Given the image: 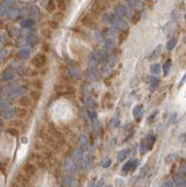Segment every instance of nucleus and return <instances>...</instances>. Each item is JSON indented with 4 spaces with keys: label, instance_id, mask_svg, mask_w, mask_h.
<instances>
[{
    "label": "nucleus",
    "instance_id": "obj_1",
    "mask_svg": "<svg viewBox=\"0 0 186 187\" xmlns=\"http://www.w3.org/2000/svg\"><path fill=\"white\" fill-rule=\"evenodd\" d=\"M154 142H155V135L153 133H149L146 135V138L142 141L140 145V153L142 154H146V152L153 148L154 146Z\"/></svg>",
    "mask_w": 186,
    "mask_h": 187
},
{
    "label": "nucleus",
    "instance_id": "obj_2",
    "mask_svg": "<svg viewBox=\"0 0 186 187\" xmlns=\"http://www.w3.org/2000/svg\"><path fill=\"white\" fill-rule=\"evenodd\" d=\"M46 61H47L46 55L43 54V53H39L37 55H35V58L32 59V64H33V67L39 69V68H43L46 64Z\"/></svg>",
    "mask_w": 186,
    "mask_h": 187
},
{
    "label": "nucleus",
    "instance_id": "obj_3",
    "mask_svg": "<svg viewBox=\"0 0 186 187\" xmlns=\"http://www.w3.org/2000/svg\"><path fill=\"white\" fill-rule=\"evenodd\" d=\"M81 23L86 28H93L94 24H96V21H94V17H93L92 14H86V15H84L82 17Z\"/></svg>",
    "mask_w": 186,
    "mask_h": 187
},
{
    "label": "nucleus",
    "instance_id": "obj_4",
    "mask_svg": "<svg viewBox=\"0 0 186 187\" xmlns=\"http://www.w3.org/2000/svg\"><path fill=\"white\" fill-rule=\"evenodd\" d=\"M137 164H138V161H137V160H130V161H127V163L123 165L122 172H123V173H127L129 171H132V170L136 169Z\"/></svg>",
    "mask_w": 186,
    "mask_h": 187
},
{
    "label": "nucleus",
    "instance_id": "obj_5",
    "mask_svg": "<svg viewBox=\"0 0 186 187\" xmlns=\"http://www.w3.org/2000/svg\"><path fill=\"white\" fill-rule=\"evenodd\" d=\"M24 93H25V87L24 86H19V87H15V89L10 91L9 95H10V98L15 99V98L24 97Z\"/></svg>",
    "mask_w": 186,
    "mask_h": 187
},
{
    "label": "nucleus",
    "instance_id": "obj_6",
    "mask_svg": "<svg viewBox=\"0 0 186 187\" xmlns=\"http://www.w3.org/2000/svg\"><path fill=\"white\" fill-rule=\"evenodd\" d=\"M172 180H173L175 186L176 187H186V179L183 176H180V174H175Z\"/></svg>",
    "mask_w": 186,
    "mask_h": 187
},
{
    "label": "nucleus",
    "instance_id": "obj_7",
    "mask_svg": "<svg viewBox=\"0 0 186 187\" xmlns=\"http://www.w3.org/2000/svg\"><path fill=\"white\" fill-rule=\"evenodd\" d=\"M104 10H106L101 5H99L97 1H94L93 0V2H92V6H91V12H92V14H94V15H99V14H101Z\"/></svg>",
    "mask_w": 186,
    "mask_h": 187
},
{
    "label": "nucleus",
    "instance_id": "obj_8",
    "mask_svg": "<svg viewBox=\"0 0 186 187\" xmlns=\"http://www.w3.org/2000/svg\"><path fill=\"white\" fill-rule=\"evenodd\" d=\"M113 23L115 24V27L117 28V29H119V30H125V29H127V24L125 21H123L122 18H114V21H113Z\"/></svg>",
    "mask_w": 186,
    "mask_h": 187
},
{
    "label": "nucleus",
    "instance_id": "obj_9",
    "mask_svg": "<svg viewBox=\"0 0 186 187\" xmlns=\"http://www.w3.org/2000/svg\"><path fill=\"white\" fill-rule=\"evenodd\" d=\"M93 160H94V156L92 154H87L84 156V160H83V164H84V168L85 169H90L91 165L93 163Z\"/></svg>",
    "mask_w": 186,
    "mask_h": 187
},
{
    "label": "nucleus",
    "instance_id": "obj_10",
    "mask_svg": "<svg viewBox=\"0 0 186 187\" xmlns=\"http://www.w3.org/2000/svg\"><path fill=\"white\" fill-rule=\"evenodd\" d=\"M1 116L2 118H6V120L12 118L13 116H15V108H8L5 110H1Z\"/></svg>",
    "mask_w": 186,
    "mask_h": 187
},
{
    "label": "nucleus",
    "instance_id": "obj_11",
    "mask_svg": "<svg viewBox=\"0 0 186 187\" xmlns=\"http://www.w3.org/2000/svg\"><path fill=\"white\" fill-rule=\"evenodd\" d=\"M35 171H36V169H35V165L32 164V163H28V164L24 165V168H23V172H24L28 177L35 174Z\"/></svg>",
    "mask_w": 186,
    "mask_h": 187
},
{
    "label": "nucleus",
    "instance_id": "obj_12",
    "mask_svg": "<svg viewBox=\"0 0 186 187\" xmlns=\"http://www.w3.org/2000/svg\"><path fill=\"white\" fill-rule=\"evenodd\" d=\"M31 102H32V99L29 97H21L20 98V101H19V103L21 107H24V108H27V107H30L31 106Z\"/></svg>",
    "mask_w": 186,
    "mask_h": 187
},
{
    "label": "nucleus",
    "instance_id": "obj_13",
    "mask_svg": "<svg viewBox=\"0 0 186 187\" xmlns=\"http://www.w3.org/2000/svg\"><path fill=\"white\" fill-rule=\"evenodd\" d=\"M79 68L77 67H70L69 68V76L74 79V81H76V79H78V77H79Z\"/></svg>",
    "mask_w": 186,
    "mask_h": 187
},
{
    "label": "nucleus",
    "instance_id": "obj_14",
    "mask_svg": "<svg viewBox=\"0 0 186 187\" xmlns=\"http://www.w3.org/2000/svg\"><path fill=\"white\" fill-rule=\"evenodd\" d=\"M134 118L136 120H140V117L142 116V105H137L132 110Z\"/></svg>",
    "mask_w": 186,
    "mask_h": 187
},
{
    "label": "nucleus",
    "instance_id": "obj_15",
    "mask_svg": "<svg viewBox=\"0 0 186 187\" xmlns=\"http://www.w3.org/2000/svg\"><path fill=\"white\" fill-rule=\"evenodd\" d=\"M89 139H87V137H85V135H82L81 138H79V147H81V149L85 150L89 148Z\"/></svg>",
    "mask_w": 186,
    "mask_h": 187
},
{
    "label": "nucleus",
    "instance_id": "obj_16",
    "mask_svg": "<svg viewBox=\"0 0 186 187\" xmlns=\"http://www.w3.org/2000/svg\"><path fill=\"white\" fill-rule=\"evenodd\" d=\"M27 115V110L24 107H16L15 108V116H17L19 118H23Z\"/></svg>",
    "mask_w": 186,
    "mask_h": 187
},
{
    "label": "nucleus",
    "instance_id": "obj_17",
    "mask_svg": "<svg viewBox=\"0 0 186 187\" xmlns=\"http://www.w3.org/2000/svg\"><path fill=\"white\" fill-rule=\"evenodd\" d=\"M127 155H129V149L119 150V153H117V161H119V162L124 161V160H125V158L127 157Z\"/></svg>",
    "mask_w": 186,
    "mask_h": 187
},
{
    "label": "nucleus",
    "instance_id": "obj_18",
    "mask_svg": "<svg viewBox=\"0 0 186 187\" xmlns=\"http://www.w3.org/2000/svg\"><path fill=\"white\" fill-rule=\"evenodd\" d=\"M0 105H1V110H5V109L10 108V101L8 98H1Z\"/></svg>",
    "mask_w": 186,
    "mask_h": 187
},
{
    "label": "nucleus",
    "instance_id": "obj_19",
    "mask_svg": "<svg viewBox=\"0 0 186 187\" xmlns=\"http://www.w3.org/2000/svg\"><path fill=\"white\" fill-rule=\"evenodd\" d=\"M15 76V72L14 71H12V70H6V71H4V74H2V79L4 81H10V79H13Z\"/></svg>",
    "mask_w": 186,
    "mask_h": 187
},
{
    "label": "nucleus",
    "instance_id": "obj_20",
    "mask_svg": "<svg viewBox=\"0 0 186 187\" xmlns=\"http://www.w3.org/2000/svg\"><path fill=\"white\" fill-rule=\"evenodd\" d=\"M84 103L87 106V107H94L96 106V101L93 100V98L90 97V95H85V98H84Z\"/></svg>",
    "mask_w": 186,
    "mask_h": 187
},
{
    "label": "nucleus",
    "instance_id": "obj_21",
    "mask_svg": "<svg viewBox=\"0 0 186 187\" xmlns=\"http://www.w3.org/2000/svg\"><path fill=\"white\" fill-rule=\"evenodd\" d=\"M40 97H41V94H40V91L39 90H32L30 92V98L32 100H35V101H38L40 99Z\"/></svg>",
    "mask_w": 186,
    "mask_h": 187
},
{
    "label": "nucleus",
    "instance_id": "obj_22",
    "mask_svg": "<svg viewBox=\"0 0 186 187\" xmlns=\"http://www.w3.org/2000/svg\"><path fill=\"white\" fill-rule=\"evenodd\" d=\"M56 6L61 12H64L67 9V4L64 0H56Z\"/></svg>",
    "mask_w": 186,
    "mask_h": 187
},
{
    "label": "nucleus",
    "instance_id": "obj_23",
    "mask_svg": "<svg viewBox=\"0 0 186 187\" xmlns=\"http://www.w3.org/2000/svg\"><path fill=\"white\" fill-rule=\"evenodd\" d=\"M116 13L121 16L127 15V9L124 7V6H117V7H116Z\"/></svg>",
    "mask_w": 186,
    "mask_h": 187
},
{
    "label": "nucleus",
    "instance_id": "obj_24",
    "mask_svg": "<svg viewBox=\"0 0 186 187\" xmlns=\"http://www.w3.org/2000/svg\"><path fill=\"white\" fill-rule=\"evenodd\" d=\"M64 184H66L68 187H73L75 185V179L71 176H67V177H66V180H64Z\"/></svg>",
    "mask_w": 186,
    "mask_h": 187
},
{
    "label": "nucleus",
    "instance_id": "obj_25",
    "mask_svg": "<svg viewBox=\"0 0 186 187\" xmlns=\"http://www.w3.org/2000/svg\"><path fill=\"white\" fill-rule=\"evenodd\" d=\"M176 44H177V39H176V38H173V39H171V40H169V41H168V44H167V48H168L169 51H171V50H173V47L176 46Z\"/></svg>",
    "mask_w": 186,
    "mask_h": 187
},
{
    "label": "nucleus",
    "instance_id": "obj_26",
    "mask_svg": "<svg viewBox=\"0 0 186 187\" xmlns=\"http://www.w3.org/2000/svg\"><path fill=\"white\" fill-rule=\"evenodd\" d=\"M46 9H47V12H48V13H53V12H54V9H55V4H54V1L50 0V1H48V4H47V6H46Z\"/></svg>",
    "mask_w": 186,
    "mask_h": 187
},
{
    "label": "nucleus",
    "instance_id": "obj_27",
    "mask_svg": "<svg viewBox=\"0 0 186 187\" xmlns=\"http://www.w3.org/2000/svg\"><path fill=\"white\" fill-rule=\"evenodd\" d=\"M33 86H35V89H37V90H41L43 89V81H40V79H35L33 81Z\"/></svg>",
    "mask_w": 186,
    "mask_h": 187
},
{
    "label": "nucleus",
    "instance_id": "obj_28",
    "mask_svg": "<svg viewBox=\"0 0 186 187\" xmlns=\"http://www.w3.org/2000/svg\"><path fill=\"white\" fill-rule=\"evenodd\" d=\"M101 165H102L104 168H109V166L112 165V160H110L109 157H106V158H104V160L101 161Z\"/></svg>",
    "mask_w": 186,
    "mask_h": 187
},
{
    "label": "nucleus",
    "instance_id": "obj_29",
    "mask_svg": "<svg viewBox=\"0 0 186 187\" xmlns=\"http://www.w3.org/2000/svg\"><path fill=\"white\" fill-rule=\"evenodd\" d=\"M129 4L133 8H136V9H140L142 8V5H140V2L138 0H129Z\"/></svg>",
    "mask_w": 186,
    "mask_h": 187
},
{
    "label": "nucleus",
    "instance_id": "obj_30",
    "mask_svg": "<svg viewBox=\"0 0 186 187\" xmlns=\"http://www.w3.org/2000/svg\"><path fill=\"white\" fill-rule=\"evenodd\" d=\"M161 187H175V183H173V180L167 179L162 183V186Z\"/></svg>",
    "mask_w": 186,
    "mask_h": 187
},
{
    "label": "nucleus",
    "instance_id": "obj_31",
    "mask_svg": "<svg viewBox=\"0 0 186 187\" xmlns=\"http://www.w3.org/2000/svg\"><path fill=\"white\" fill-rule=\"evenodd\" d=\"M87 115H89V117H90V120H97V112H94V110L89 109V110H87Z\"/></svg>",
    "mask_w": 186,
    "mask_h": 187
},
{
    "label": "nucleus",
    "instance_id": "obj_32",
    "mask_svg": "<svg viewBox=\"0 0 186 187\" xmlns=\"http://www.w3.org/2000/svg\"><path fill=\"white\" fill-rule=\"evenodd\" d=\"M171 67V61L168 60L165 63H164L163 66V69H164V75H168V72H169V69Z\"/></svg>",
    "mask_w": 186,
    "mask_h": 187
},
{
    "label": "nucleus",
    "instance_id": "obj_33",
    "mask_svg": "<svg viewBox=\"0 0 186 187\" xmlns=\"http://www.w3.org/2000/svg\"><path fill=\"white\" fill-rule=\"evenodd\" d=\"M150 70H152V74H154V75H157V74H160V70H161V68L159 64H153L152 68H150Z\"/></svg>",
    "mask_w": 186,
    "mask_h": 187
},
{
    "label": "nucleus",
    "instance_id": "obj_34",
    "mask_svg": "<svg viewBox=\"0 0 186 187\" xmlns=\"http://www.w3.org/2000/svg\"><path fill=\"white\" fill-rule=\"evenodd\" d=\"M157 85H159V78L153 77V78L150 79V87H152V90H154Z\"/></svg>",
    "mask_w": 186,
    "mask_h": 187
},
{
    "label": "nucleus",
    "instance_id": "obj_35",
    "mask_svg": "<svg viewBox=\"0 0 186 187\" xmlns=\"http://www.w3.org/2000/svg\"><path fill=\"white\" fill-rule=\"evenodd\" d=\"M43 36H44L46 39H51L52 38V31L50 29H44L43 30Z\"/></svg>",
    "mask_w": 186,
    "mask_h": 187
},
{
    "label": "nucleus",
    "instance_id": "obj_36",
    "mask_svg": "<svg viewBox=\"0 0 186 187\" xmlns=\"http://www.w3.org/2000/svg\"><path fill=\"white\" fill-rule=\"evenodd\" d=\"M86 75H87V77H89L90 79H92V81H96V79L98 78L97 74H96V72H93L92 70H90V71H87V72H86Z\"/></svg>",
    "mask_w": 186,
    "mask_h": 187
},
{
    "label": "nucleus",
    "instance_id": "obj_37",
    "mask_svg": "<svg viewBox=\"0 0 186 187\" xmlns=\"http://www.w3.org/2000/svg\"><path fill=\"white\" fill-rule=\"evenodd\" d=\"M29 55H30L29 50H23L22 52L20 53V56H21L22 59H27V58H29Z\"/></svg>",
    "mask_w": 186,
    "mask_h": 187
},
{
    "label": "nucleus",
    "instance_id": "obj_38",
    "mask_svg": "<svg viewBox=\"0 0 186 187\" xmlns=\"http://www.w3.org/2000/svg\"><path fill=\"white\" fill-rule=\"evenodd\" d=\"M7 133H9V135H15V137H16V135H19V131H17L15 127H9V129L7 130Z\"/></svg>",
    "mask_w": 186,
    "mask_h": 187
},
{
    "label": "nucleus",
    "instance_id": "obj_39",
    "mask_svg": "<svg viewBox=\"0 0 186 187\" xmlns=\"http://www.w3.org/2000/svg\"><path fill=\"white\" fill-rule=\"evenodd\" d=\"M29 43L30 44H37L38 43V37L37 36H31L29 38Z\"/></svg>",
    "mask_w": 186,
    "mask_h": 187
},
{
    "label": "nucleus",
    "instance_id": "obj_40",
    "mask_svg": "<svg viewBox=\"0 0 186 187\" xmlns=\"http://www.w3.org/2000/svg\"><path fill=\"white\" fill-rule=\"evenodd\" d=\"M50 27H51L52 29H58V28H59V23L56 22V21H51V22H50Z\"/></svg>",
    "mask_w": 186,
    "mask_h": 187
},
{
    "label": "nucleus",
    "instance_id": "obj_41",
    "mask_svg": "<svg viewBox=\"0 0 186 187\" xmlns=\"http://www.w3.org/2000/svg\"><path fill=\"white\" fill-rule=\"evenodd\" d=\"M55 18H56V20H63V18H64V14H63V12H61V10H60L58 14H55Z\"/></svg>",
    "mask_w": 186,
    "mask_h": 187
},
{
    "label": "nucleus",
    "instance_id": "obj_42",
    "mask_svg": "<svg viewBox=\"0 0 186 187\" xmlns=\"http://www.w3.org/2000/svg\"><path fill=\"white\" fill-rule=\"evenodd\" d=\"M119 120L117 118H113V120H112V126L113 127H116V126H119Z\"/></svg>",
    "mask_w": 186,
    "mask_h": 187
},
{
    "label": "nucleus",
    "instance_id": "obj_43",
    "mask_svg": "<svg viewBox=\"0 0 186 187\" xmlns=\"http://www.w3.org/2000/svg\"><path fill=\"white\" fill-rule=\"evenodd\" d=\"M48 50H50V45L47 43H44L43 44V52H48Z\"/></svg>",
    "mask_w": 186,
    "mask_h": 187
},
{
    "label": "nucleus",
    "instance_id": "obj_44",
    "mask_svg": "<svg viewBox=\"0 0 186 187\" xmlns=\"http://www.w3.org/2000/svg\"><path fill=\"white\" fill-rule=\"evenodd\" d=\"M160 48H161V47H160V46H159V47H157L156 50H155V51H154V53H153V54H152V56H150V58H155V56H156L157 54H159V51H160Z\"/></svg>",
    "mask_w": 186,
    "mask_h": 187
},
{
    "label": "nucleus",
    "instance_id": "obj_45",
    "mask_svg": "<svg viewBox=\"0 0 186 187\" xmlns=\"http://www.w3.org/2000/svg\"><path fill=\"white\" fill-rule=\"evenodd\" d=\"M31 21H24V22H23V25H24V27H30V25H31Z\"/></svg>",
    "mask_w": 186,
    "mask_h": 187
},
{
    "label": "nucleus",
    "instance_id": "obj_46",
    "mask_svg": "<svg viewBox=\"0 0 186 187\" xmlns=\"http://www.w3.org/2000/svg\"><path fill=\"white\" fill-rule=\"evenodd\" d=\"M182 171H183V173L186 176V162L183 164V166H182Z\"/></svg>",
    "mask_w": 186,
    "mask_h": 187
},
{
    "label": "nucleus",
    "instance_id": "obj_47",
    "mask_svg": "<svg viewBox=\"0 0 186 187\" xmlns=\"http://www.w3.org/2000/svg\"><path fill=\"white\" fill-rule=\"evenodd\" d=\"M139 18H140V14L138 13V14H137V16H136V18H133V23L138 22V21H139Z\"/></svg>",
    "mask_w": 186,
    "mask_h": 187
},
{
    "label": "nucleus",
    "instance_id": "obj_48",
    "mask_svg": "<svg viewBox=\"0 0 186 187\" xmlns=\"http://www.w3.org/2000/svg\"><path fill=\"white\" fill-rule=\"evenodd\" d=\"M28 141V139H27V138H23L22 139V142H27Z\"/></svg>",
    "mask_w": 186,
    "mask_h": 187
},
{
    "label": "nucleus",
    "instance_id": "obj_49",
    "mask_svg": "<svg viewBox=\"0 0 186 187\" xmlns=\"http://www.w3.org/2000/svg\"><path fill=\"white\" fill-rule=\"evenodd\" d=\"M106 187H113L112 185H108V186H106Z\"/></svg>",
    "mask_w": 186,
    "mask_h": 187
},
{
    "label": "nucleus",
    "instance_id": "obj_50",
    "mask_svg": "<svg viewBox=\"0 0 186 187\" xmlns=\"http://www.w3.org/2000/svg\"><path fill=\"white\" fill-rule=\"evenodd\" d=\"M184 41L186 43V36H185V38H184Z\"/></svg>",
    "mask_w": 186,
    "mask_h": 187
},
{
    "label": "nucleus",
    "instance_id": "obj_51",
    "mask_svg": "<svg viewBox=\"0 0 186 187\" xmlns=\"http://www.w3.org/2000/svg\"><path fill=\"white\" fill-rule=\"evenodd\" d=\"M109 1H114V0H109Z\"/></svg>",
    "mask_w": 186,
    "mask_h": 187
},
{
    "label": "nucleus",
    "instance_id": "obj_52",
    "mask_svg": "<svg viewBox=\"0 0 186 187\" xmlns=\"http://www.w3.org/2000/svg\"><path fill=\"white\" fill-rule=\"evenodd\" d=\"M185 18H186V14H185Z\"/></svg>",
    "mask_w": 186,
    "mask_h": 187
}]
</instances>
